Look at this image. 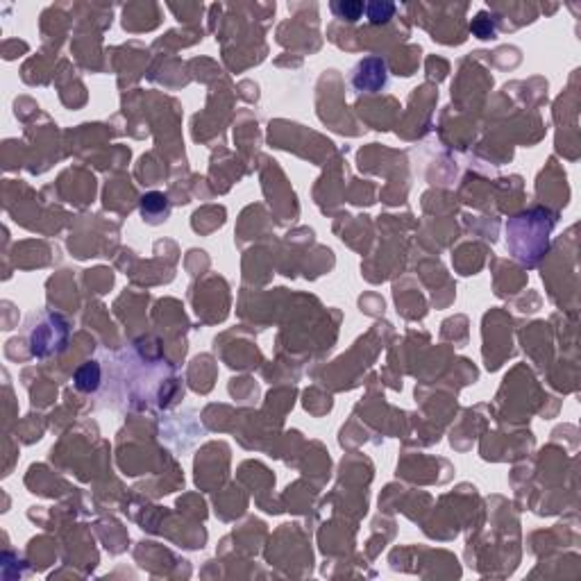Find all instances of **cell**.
I'll use <instances>...</instances> for the list:
<instances>
[{
    "instance_id": "5",
    "label": "cell",
    "mask_w": 581,
    "mask_h": 581,
    "mask_svg": "<svg viewBox=\"0 0 581 581\" xmlns=\"http://www.w3.org/2000/svg\"><path fill=\"white\" fill-rule=\"evenodd\" d=\"M395 5L393 3H368L366 5V17L371 19L373 25L388 23V19H393Z\"/></svg>"
},
{
    "instance_id": "1",
    "label": "cell",
    "mask_w": 581,
    "mask_h": 581,
    "mask_svg": "<svg viewBox=\"0 0 581 581\" xmlns=\"http://www.w3.org/2000/svg\"><path fill=\"white\" fill-rule=\"evenodd\" d=\"M388 82V73H386V64L377 57H368L364 62L357 64V69L352 73V87L357 91H382Z\"/></svg>"
},
{
    "instance_id": "6",
    "label": "cell",
    "mask_w": 581,
    "mask_h": 581,
    "mask_svg": "<svg viewBox=\"0 0 581 581\" xmlns=\"http://www.w3.org/2000/svg\"><path fill=\"white\" fill-rule=\"evenodd\" d=\"M493 17H486V14H479L477 19H472L470 30L474 36H479V39H493L495 36V23L490 21Z\"/></svg>"
},
{
    "instance_id": "2",
    "label": "cell",
    "mask_w": 581,
    "mask_h": 581,
    "mask_svg": "<svg viewBox=\"0 0 581 581\" xmlns=\"http://www.w3.org/2000/svg\"><path fill=\"white\" fill-rule=\"evenodd\" d=\"M98 384H100V368H98L96 361H89V364L78 368V373H75V388L82 391V393H94Z\"/></svg>"
},
{
    "instance_id": "3",
    "label": "cell",
    "mask_w": 581,
    "mask_h": 581,
    "mask_svg": "<svg viewBox=\"0 0 581 581\" xmlns=\"http://www.w3.org/2000/svg\"><path fill=\"white\" fill-rule=\"evenodd\" d=\"M141 214L146 218H153V221H157L160 216H166L168 214V198H166L164 193H157V191L143 195Z\"/></svg>"
},
{
    "instance_id": "4",
    "label": "cell",
    "mask_w": 581,
    "mask_h": 581,
    "mask_svg": "<svg viewBox=\"0 0 581 581\" xmlns=\"http://www.w3.org/2000/svg\"><path fill=\"white\" fill-rule=\"evenodd\" d=\"M331 12H334L336 19L357 21L366 12V5L359 3V0H336V3H331Z\"/></svg>"
}]
</instances>
